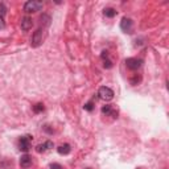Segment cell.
<instances>
[{"mask_svg":"<svg viewBox=\"0 0 169 169\" xmlns=\"http://www.w3.org/2000/svg\"><path fill=\"white\" fill-rule=\"evenodd\" d=\"M45 38V29L44 28H38V29L33 33V37H32V46L33 48H37L40 46V45L42 44Z\"/></svg>","mask_w":169,"mask_h":169,"instance_id":"cell-1","label":"cell"},{"mask_svg":"<svg viewBox=\"0 0 169 169\" xmlns=\"http://www.w3.org/2000/svg\"><path fill=\"white\" fill-rule=\"evenodd\" d=\"M42 7H44V4L41 2H35V0H32V2H27L25 3L24 11L27 13H32V12H37V11H40Z\"/></svg>","mask_w":169,"mask_h":169,"instance_id":"cell-2","label":"cell"},{"mask_svg":"<svg viewBox=\"0 0 169 169\" xmlns=\"http://www.w3.org/2000/svg\"><path fill=\"white\" fill-rule=\"evenodd\" d=\"M98 95H99V98H100V99H103V100H111L112 98H114V91H112L110 87L102 86V87L99 89Z\"/></svg>","mask_w":169,"mask_h":169,"instance_id":"cell-3","label":"cell"},{"mask_svg":"<svg viewBox=\"0 0 169 169\" xmlns=\"http://www.w3.org/2000/svg\"><path fill=\"white\" fill-rule=\"evenodd\" d=\"M31 142H32V136L27 135V136H21L20 142H19V148L22 152H28L31 148Z\"/></svg>","mask_w":169,"mask_h":169,"instance_id":"cell-4","label":"cell"},{"mask_svg":"<svg viewBox=\"0 0 169 169\" xmlns=\"http://www.w3.org/2000/svg\"><path fill=\"white\" fill-rule=\"evenodd\" d=\"M143 61L142 60H138V58H127L126 60V65L129 70H138L140 66H142Z\"/></svg>","mask_w":169,"mask_h":169,"instance_id":"cell-5","label":"cell"},{"mask_svg":"<svg viewBox=\"0 0 169 169\" xmlns=\"http://www.w3.org/2000/svg\"><path fill=\"white\" fill-rule=\"evenodd\" d=\"M120 28H122L123 32L131 33V31H132V20L128 19V17H124L120 22Z\"/></svg>","mask_w":169,"mask_h":169,"instance_id":"cell-6","label":"cell"},{"mask_svg":"<svg viewBox=\"0 0 169 169\" xmlns=\"http://www.w3.org/2000/svg\"><path fill=\"white\" fill-rule=\"evenodd\" d=\"M32 27H33V20L31 17H27L25 16V17L21 19V29L22 31L27 32V31H29Z\"/></svg>","mask_w":169,"mask_h":169,"instance_id":"cell-7","label":"cell"},{"mask_svg":"<svg viewBox=\"0 0 169 169\" xmlns=\"http://www.w3.org/2000/svg\"><path fill=\"white\" fill-rule=\"evenodd\" d=\"M32 165V157L29 155H24L20 159V167L21 168H29Z\"/></svg>","mask_w":169,"mask_h":169,"instance_id":"cell-8","label":"cell"},{"mask_svg":"<svg viewBox=\"0 0 169 169\" xmlns=\"http://www.w3.org/2000/svg\"><path fill=\"white\" fill-rule=\"evenodd\" d=\"M102 114L111 115V116L116 118V116H118V111H115L114 109H112L111 104H107V106H103V107H102Z\"/></svg>","mask_w":169,"mask_h":169,"instance_id":"cell-9","label":"cell"},{"mask_svg":"<svg viewBox=\"0 0 169 169\" xmlns=\"http://www.w3.org/2000/svg\"><path fill=\"white\" fill-rule=\"evenodd\" d=\"M50 148H53V143L52 142H45L44 144H38L36 147V151L41 153V152H45L46 149H50Z\"/></svg>","mask_w":169,"mask_h":169,"instance_id":"cell-10","label":"cell"},{"mask_svg":"<svg viewBox=\"0 0 169 169\" xmlns=\"http://www.w3.org/2000/svg\"><path fill=\"white\" fill-rule=\"evenodd\" d=\"M50 21H52V19H50V16L49 15H46V13H44L41 17H40V22H41V27L44 28H48L49 25H50Z\"/></svg>","mask_w":169,"mask_h":169,"instance_id":"cell-11","label":"cell"},{"mask_svg":"<svg viewBox=\"0 0 169 169\" xmlns=\"http://www.w3.org/2000/svg\"><path fill=\"white\" fill-rule=\"evenodd\" d=\"M57 151H58L60 155H69L71 148H70L69 144H62V145H60V147L57 148Z\"/></svg>","mask_w":169,"mask_h":169,"instance_id":"cell-12","label":"cell"},{"mask_svg":"<svg viewBox=\"0 0 169 169\" xmlns=\"http://www.w3.org/2000/svg\"><path fill=\"white\" fill-rule=\"evenodd\" d=\"M103 13L106 17H114V16H116V11L114 8H104Z\"/></svg>","mask_w":169,"mask_h":169,"instance_id":"cell-13","label":"cell"},{"mask_svg":"<svg viewBox=\"0 0 169 169\" xmlns=\"http://www.w3.org/2000/svg\"><path fill=\"white\" fill-rule=\"evenodd\" d=\"M33 111L36 112V114H38V112H41V111H44V106L41 104V103H37L36 106H33Z\"/></svg>","mask_w":169,"mask_h":169,"instance_id":"cell-14","label":"cell"},{"mask_svg":"<svg viewBox=\"0 0 169 169\" xmlns=\"http://www.w3.org/2000/svg\"><path fill=\"white\" fill-rule=\"evenodd\" d=\"M103 66L106 67V69H111V67H112V62H111L109 58H103Z\"/></svg>","mask_w":169,"mask_h":169,"instance_id":"cell-15","label":"cell"},{"mask_svg":"<svg viewBox=\"0 0 169 169\" xmlns=\"http://www.w3.org/2000/svg\"><path fill=\"white\" fill-rule=\"evenodd\" d=\"M84 110H87V111H91V110H93V103L90 102V103H86V104H84Z\"/></svg>","mask_w":169,"mask_h":169,"instance_id":"cell-16","label":"cell"},{"mask_svg":"<svg viewBox=\"0 0 169 169\" xmlns=\"http://www.w3.org/2000/svg\"><path fill=\"white\" fill-rule=\"evenodd\" d=\"M5 15V7L4 4H0V16H4Z\"/></svg>","mask_w":169,"mask_h":169,"instance_id":"cell-17","label":"cell"},{"mask_svg":"<svg viewBox=\"0 0 169 169\" xmlns=\"http://www.w3.org/2000/svg\"><path fill=\"white\" fill-rule=\"evenodd\" d=\"M50 168H52V169H64V167L60 165V164H52V165H50Z\"/></svg>","mask_w":169,"mask_h":169,"instance_id":"cell-18","label":"cell"},{"mask_svg":"<svg viewBox=\"0 0 169 169\" xmlns=\"http://www.w3.org/2000/svg\"><path fill=\"white\" fill-rule=\"evenodd\" d=\"M44 129H45L46 132H49V133H53V129H50V128H49V126H45V127H44Z\"/></svg>","mask_w":169,"mask_h":169,"instance_id":"cell-19","label":"cell"},{"mask_svg":"<svg viewBox=\"0 0 169 169\" xmlns=\"http://www.w3.org/2000/svg\"><path fill=\"white\" fill-rule=\"evenodd\" d=\"M4 27V20H3V16H0V29Z\"/></svg>","mask_w":169,"mask_h":169,"instance_id":"cell-20","label":"cell"}]
</instances>
